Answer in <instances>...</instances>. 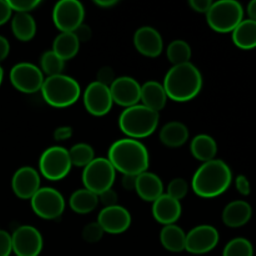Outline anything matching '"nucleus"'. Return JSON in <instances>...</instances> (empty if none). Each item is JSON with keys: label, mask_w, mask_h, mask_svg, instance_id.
<instances>
[{"label": "nucleus", "mask_w": 256, "mask_h": 256, "mask_svg": "<svg viewBox=\"0 0 256 256\" xmlns=\"http://www.w3.org/2000/svg\"><path fill=\"white\" fill-rule=\"evenodd\" d=\"M190 150H192V156L204 164V162L215 160L218 154V144L214 138L210 135L200 134L192 139Z\"/></svg>", "instance_id": "obj_24"}, {"label": "nucleus", "mask_w": 256, "mask_h": 256, "mask_svg": "<svg viewBox=\"0 0 256 256\" xmlns=\"http://www.w3.org/2000/svg\"><path fill=\"white\" fill-rule=\"evenodd\" d=\"M232 42L239 49L252 50L256 48V22L242 20L232 32Z\"/></svg>", "instance_id": "obj_28"}, {"label": "nucleus", "mask_w": 256, "mask_h": 256, "mask_svg": "<svg viewBox=\"0 0 256 256\" xmlns=\"http://www.w3.org/2000/svg\"><path fill=\"white\" fill-rule=\"evenodd\" d=\"M202 75L192 62L172 66L165 75L164 86L168 99L176 102H186L195 99L202 89Z\"/></svg>", "instance_id": "obj_2"}, {"label": "nucleus", "mask_w": 256, "mask_h": 256, "mask_svg": "<svg viewBox=\"0 0 256 256\" xmlns=\"http://www.w3.org/2000/svg\"><path fill=\"white\" fill-rule=\"evenodd\" d=\"M12 252L16 256H39L44 248L42 235L36 228L24 225L12 232Z\"/></svg>", "instance_id": "obj_12"}, {"label": "nucleus", "mask_w": 256, "mask_h": 256, "mask_svg": "<svg viewBox=\"0 0 256 256\" xmlns=\"http://www.w3.org/2000/svg\"><path fill=\"white\" fill-rule=\"evenodd\" d=\"M182 214V206L180 202L164 194L152 202V216L159 224L168 226L175 225Z\"/></svg>", "instance_id": "obj_19"}, {"label": "nucleus", "mask_w": 256, "mask_h": 256, "mask_svg": "<svg viewBox=\"0 0 256 256\" xmlns=\"http://www.w3.org/2000/svg\"><path fill=\"white\" fill-rule=\"evenodd\" d=\"M116 172L106 158H95L82 172L84 188L94 194L100 195L112 189Z\"/></svg>", "instance_id": "obj_7"}, {"label": "nucleus", "mask_w": 256, "mask_h": 256, "mask_svg": "<svg viewBox=\"0 0 256 256\" xmlns=\"http://www.w3.org/2000/svg\"><path fill=\"white\" fill-rule=\"evenodd\" d=\"M84 5L78 0H60L52 10V22L60 32H74L84 24Z\"/></svg>", "instance_id": "obj_10"}, {"label": "nucleus", "mask_w": 256, "mask_h": 256, "mask_svg": "<svg viewBox=\"0 0 256 256\" xmlns=\"http://www.w3.org/2000/svg\"><path fill=\"white\" fill-rule=\"evenodd\" d=\"M9 52H10L9 42H8L6 38L0 35V62H4V60L9 56Z\"/></svg>", "instance_id": "obj_46"}, {"label": "nucleus", "mask_w": 256, "mask_h": 256, "mask_svg": "<svg viewBox=\"0 0 256 256\" xmlns=\"http://www.w3.org/2000/svg\"><path fill=\"white\" fill-rule=\"evenodd\" d=\"M252 208L249 202L244 200H236L226 205L222 212V222L228 228L238 229L252 220Z\"/></svg>", "instance_id": "obj_21"}, {"label": "nucleus", "mask_w": 256, "mask_h": 256, "mask_svg": "<svg viewBox=\"0 0 256 256\" xmlns=\"http://www.w3.org/2000/svg\"><path fill=\"white\" fill-rule=\"evenodd\" d=\"M189 5L194 12H200V14H208V12L212 8V0H190Z\"/></svg>", "instance_id": "obj_42"}, {"label": "nucleus", "mask_w": 256, "mask_h": 256, "mask_svg": "<svg viewBox=\"0 0 256 256\" xmlns=\"http://www.w3.org/2000/svg\"><path fill=\"white\" fill-rule=\"evenodd\" d=\"M115 79H116V78H115V72L110 66L102 68L96 74V82L105 85V86H112V84L115 82Z\"/></svg>", "instance_id": "obj_37"}, {"label": "nucleus", "mask_w": 256, "mask_h": 256, "mask_svg": "<svg viewBox=\"0 0 256 256\" xmlns=\"http://www.w3.org/2000/svg\"><path fill=\"white\" fill-rule=\"evenodd\" d=\"M44 74L32 62H19L10 70V82L12 86L24 94L40 92L44 84Z\"/></svg>", "instance_id": "obj_11"}, {"label": "nucleus", "mask_w": 256, "mask_h": 256, "mask_svg": "<svg viewBox=\"0 0 256 256\" xmlns=\"http://www.w3.org/2000/svg\"><path fill=\"white\" fill-rule=\"evenodd\" d=\"M12 252V235L5 230H0V256H10Z\"/></svg>", "instance_id": "obj_38"}, {"label": "nucleus", "mask_w": 256, "mask_h": 256, "mask_svg": "<svg viewBox=\"0 0 256 256\" xmlns=\"http://www.w3.org/2000/svg\"><path fill=\"white\" fill-rule=\"evenodd\" d=\"M112 102L120 106L132 108L139 104L142 100V85L130 76H120L115 79L110 86Z\"/></svg>", "instance_id": "obj_15"}, {"label": "nucleus", "mask_w": 256, "mask_h": 256, "mask_svg": "<svg viewBox=\"0 0 256 256\" xmlns=\"http://www.w3.org/2000/svg\"><path fill=\"white\" fill-rule=\"evenodd\" d=\"M189 190H190V186L189 184H188L186 180L182 179V178H178V179L172 180V182H169V185H168L166 195H169V196L172 198V199L180 202V200H182L185 196H186Z\"/></svg>", "instance_id": "obj_34"}, {"label": "nucleus", "mask_w": 256, "mask_h": 256, "mask_svg": "<svg viewBox=\"0 0 256 256\" xmlns=\"http://www.w3.org/2000/svg\"><path fill=\"white\" fill-rule=\"evenodd\" d=\"M160 115L144 105L128 108L119 118V128L130 139H145L156 132L159 126Z\"/></svg>", "instance_id": "obj_4"}, {"label": "nucleus", "mask_w": 256, "mask_h": 256, "mask_svg": "<svg viewBox=\"0 0 256 256\" xmlns=\"http://www.w3.org/2000/svg\"><path fill=\"white\" fill-rule=\"evenodd\" d=\"M95 5H98V6L100 8H104V9H109V8H112L115 6V5L118 4V0H95Z\"/></svg>", "instance_id": "obj_47"}, {"label": "nucleus", "mask_w": 256, "mask_h": 256, "mask_svg": "<svg viewBox=\"0 0 256 256\" xmlns=\"http://www.w3.org/2000/svg\"><path fill=\"white\" fill-rule=\"evenodd\" d=\"M248 15H249L250 20L256 22V0H252V2L248 5Z\"/></svg>", "instance_id": "obj_48"}, {"label": "nucleus", "mask_w": 256, "mask_h": 256, "mask_svg": "<svg viewBox=\"0 0 256 256\" xmlns=\"http://www.w3.org/2000/svg\"><path fill=\"white\" fill-rule=\"evenodd\" d=\"M79 49L80 42L74 32H60L52 44V52L64 62L74 59Z\"/></svg>", "instance_id": "obj_25"}, {"label": "nucleus", "mask_w": 256, "mask_h": 256, "mask_svg": "<svg viewBox=\"0 0 256 256\" xmlns=\"http://www.w3.org/2000/svg\"><path fill=\"white\" fill-rule=\"evenodd\" d=\"M12 10L8 0H0V25L6 24L12 18Z\"/></svg>", "instance_id": "obj_43"}, {"label": "nucleus", "mask_w": 256, "mask_h": 256, "mask_svg": "<svg viewBox=\"0 0 256 256\" xmlns=\"http://www.w3.org/2000/svg\"><path fill=\"white\" fill-rule=\"evenodd\" d=\"M160 242L162 246L170 252H182L185 250L186 234L178 225H168L160 232Z\"/></svg>", "instance_id": "obj_27"}, {"label": "nucleus", "mask_w": 256, "mask_h": 256, "mask_svg": "<svg viewBox=\"0 0 256 256\" xmlns=\"http://www.w3.org/2000/svg\"><path fill=\"white\" fill-rule=\"evenodd\" d=\"M72 136V129L70 126H60L54 132V139L56 142H65Z\"/></svg>", "instance_id": "obj_44"}, {"label": "nucleus", "mask_w": 256, "mask_h": 256, "mask_svg": "<svg viewBox=\"0 0 256 256\" xmlns=\"http://www.w3.org/2000/svg\"><path fill=\"white\" fill-rule=\"evenodd\" d=\"M235 186H236L239 194L242 196H249L250 192H252V185H250L249 179L245 175H239L235 179Z\"/></svg>", "instance_id": "obj_40"}, {"label": "nucleus", "mask_w": 256, "mask_h": 256, "mask_svg": "<svg viewBox=\"0 0 256 256\" xmlns=\"http://www.w3.org/2000/svg\"><path fill=\"white\" fill-rule=\"evenodd\" d=\"M40 92L50 106L62 109L72 106L79 100L82 88L74 78L62 74L46 78Z\"/></svg>", "instance_id": "obj_5"}, {"label": "nucleus", "mask_w": 256, "mask_h": 256, "mask_svg": "<svg viewBox=\"0 0 256 256\" xmlns=\"http://www.w3.org/2000/svg\"><path fill=\"white\" fill-rule=\"evenodd\" d=\"M232 182V172L229 165L222 160L204 162L192 180L195 194L204 199H212L224 194Z\"/></svg>", "instance_id": "obj_3"}, {"label": "nucleus", "mask_w": 256, "mask_h": 256, "mask_svg": "<svg viewBox=\"0 0 256 256\" xmlns=\"http://www.w3.org/2000/svg\"><path fill=\"white\" fill-rule=\"evenodd\" d=\"M82 99H84V106L86 112L92 116L98 118L104 116L108 112H110L114 105L110 88L98 82H92V84L88 85Z\"/></svg>", "instance_id": "obj_14"}, {"label": "nucleus", "mask_w": 256, "mask_h": 256, "mask_svg": "<svg viewBox=\"0 0 256 256\" xmlns=\"http://www.w3.org/2000/svg\"><path fill=\"white\" fill-rule=\"evenodd\" d=\"M134 46L144 56L158 58L164 50V42L155 28L142 26L135 32Z\"/></svg>", "instance_id": "obj_18"}, {"label": "nucleus", "mask_w": 256, "mask_h": 256, "mask_svg": "<svg viewBox=\"0 0 256 256\" xmlns=\"http://www.w3.org/2000/svg\"><path fill=\"white\" fill-rule=\"evenodd\" d=\"M69 205L72 212L76 214L86 215L96 210L98 205H99V196L84 188V189H79L72 192L69 200Z\"/></svg>", "instance_id": "obj_26"}, {"label": "nucleus", "mask_w": 256, "mask_h": 256, "mask_svg": "<svg viewBox=\"0 0 256 256\" xmlns=\"http://www.w3.org/2000/svg\"><path fill=\"white\" fill-rule=\"evenodd\" d=\"M98 196H99V202H102L105 208L116 206L118 200H119V195H118V192L114 189L106 190V192H102Z\"/></svg>", "instance_id": "obj_39"}, {"label": "nucleus", "mask_w": 256, "mask_h": 256, "mask_svg": "<svg viewBox=\"0 0 256 256\" xmlns=\"http://www.w3.org/2000/svg\"><path fill=\"white\" fill-rule=\"evenodd\" d=\"M189 129L180 122H170L160 130V142L168 148H182L189 140Z\"/></svg>", "instance_id": "obj_23"}, {"label": "nucleus", "mask_w": 256, "mask_h": 256, "mask_svg": "<svg viewBox=\"0 0 256 256\" xmlns=\"http://www.w3.org/2000/svg\"><path fill=\"white\" fill-rule=\"evenodd\" d=\"M30 202L32 212L44 220L59 219L65 210L64 196L54 188H40Z\"/></svg>", "instance_id": "obj_9"}, {"label": "nucleus", "mask_w": 256, "mask_h": 256, "mask_svg": "<svg viewBox=\"0 0 256 256\" xmlns=\"http://www.w3.org/2000/svg\"><path fill=\"white\" fill-rule=\"evenodd\" d=\"M64 68L65 62L60 59L52 50L45 52L42 55V59H40V70L42 72V74L48 75V78L62 75V72H64Z\"/></svg>", "instance_id": "obj_32"}, {"label": "nucleus", "mask_w": 256, "mask_h": 256, "mask_svg": "<svg viewBox=\"0 0 256 256\" xmlns=\"http://www.w3.org/2000/svg\"><path fill=\"white\" fill-rule=\"evenodd\" d=\"M12 30L18 40L28 42L36 35V22L30 14H16L12 20Z\"/></svg>", "instance_id": "obj_29"}, {"label": "nucleus", "mask_w": 256, "mask_h": 256, "mask_svg": "<svg viewBox=\"0 0 256 256\" xmlns=\"http://www.w3.org/2000/svg\"><path fill=\"white\" fill-rule=\"evenodd\" d=\"M69 155L72 166L78 168H86L95 159L94 149L89 144H85V142L75 144L69 150Z\"/></svg>", "instance_id": "obj_31"}, {"label": "nucleus", "mask_w": 256, "mask_h": 256, "mask_svg": "<svg viewBox=\"0 0 256 256\" xmlns=\"http://www.w3.org/2000/svg\"><path fill=\"white\" fill-rule=\"evenodd\" d=\"M8 2L12 12H16V14H30L42 4L40 0H8Z\"/></svg>", "instance_id": "obj_36"}, {"label": "nucleus", "mask_w": 256, "mask_h": 256, "mask_svg": "<svg viewBox=\"0 0 256 256\" xmlns=\"http://www.w3.org/2000/svg\"><path fill=\"white\" fill-rule=\"evenodd\" d=\"M72 164L69 150L62 146H52L45 150L39 160L42 176L50 182H60L69 175Z\"/></svg>", "instance_id": "obj_8"}, {"label": "nucleus", "mask_w": 256, "mask_h": 256, "mask_svg": "<svg viewBox=\"0 0 256 256\" xmlns=\"http://www.w3.org/2000/svg\"><path fill=\"white\" fill-rule=\"evenodd\" d=\"M108 160L115 172L122 175L139 176L146 172L150 166V155L142 142L130 138L120 139L110 146Z\"/></svg>", "instance_id": "obj_1"}, {"label": "nucleus", "mask_w": 256, "mask_h": 256, "mask_svg": "<svg viewBox=\"0 0 256 256\" xmlns=\"http://www.w3.org/2000/svg\"><path fill=\"white\" fill-rule=\"evenodd\" d=\"M206 20L215 32H232L244 20V8L236 0H219L212 2Z\"/></svg>", "instance_id": "obj_6"}, {"label": "nucleus", "mask_w": 256, "mask_h": 256, "mask_svg": "<svg viewBox=\"0 0 256 256\" xmlns=\"http://www.w3.org/2000/svg\"><path fill=\"white\" fill-rule=\"evenodd\" d=\"M168 60L172 62L174 66L182 65L190 62L192 56V52L190 45L184 40H174L169 44L166 50Z\"/></svg>", "instance_id": "obj_30"}, {"label": "nucleus", "mask_w": 256, "mask_h": 256, "mask_svg": "<svg viewBox=\"0 0 256 256\" xmlns=\"http://www.w3.org/2000/svg\"><path fill=\"white\" fill-rule=\"evenodd\" d=\"M104 234V230L100 226L99 222H90L82 230V239L86 242H90V244H95V242H99L102 239Z\"/></svg>", "instance_id": "obj_35"}, {"label": "nucleus", "mask_w": 256, "mask_h": 256, "mask_svg": "<svg viewBox=\"0 0 256 256\" xmlns=\"http://www.w3.org/2000/svg\"><path fill=\"white\" fill-rule=\"evenodd\" d=\"M136 179L138 176H134V175H122V188L125 190H129V192H134L135 188H136Z\"/></svg>", "instance_id": "obj_45"}, {"label": "nucleus", "mask_w": 256, "mask_h": 256, "mask_svg": "<svg viewBox=\"0 0 256 256\" xmlns=\"http://www.w3.org/2000/svg\"><path fill=\"white\" fill-rule=\"evenodd\" d=\"M135 192L146 202H154L164 195V184L162 179L154 172H142L136 179Z\"/></svg>", "instance_id": "obj_20"}, {"label": "nucleus", "mask_w": 256, "mask_h": 256, "mask_svg": "<svg viewBox=\"0 0 256 256\" xmlns=\"http://www.w3.org/2000/svg\"><path fill=\"white\" fill-rule=\"evenodd\" d=\"M2 80H4V70H2V65H0V85H2Z\"/></svg>", "instance_id": "obj_49"}, {"label": "nucleus", "mask_w": 256, "mask_h": 256, "mask_svg": "<svg viewBox=\"0 0 256 256\" xmlns=\"http://www.w3.org/2000/svg\"><path fill=\"white\" fill-rule=\"evenodd\" d=\"M40 174L32 166L20 168L12 180V192L22 200H32L40 190Z\"/></svg>", "instance_id": "obj_17"}, {"label": "nucleus", "mask_w": 256, "mask_h": 256, "mask_svg": "<svg viewBox=\"0 0 256 256\" xmlns=\"http://www.w3.org/2000/svg\"><path fill=\"white\" fill-rule=\"evenodd\" d=\"M219 240V232L214 226L199 225L186 234L185 250L194 255L208 254L218 246Z\"/></svg>", "instance_id": "obj_13"}, {"label": "nucleus", "mask_w": 256, "mask_h": 256, "mask_svg": "<svg viewBox=\"0 0 256 256\" xmlns=\"http://www.w3.org/2000/svg\"><path fill=\"white\" fill-rule=\"evenodd\" d=\"M98 222L102 228L104 232L112 235L124 234L132 225V214L129 212V210L120 205L104 208L99 212Z\"/></svg>", "instance_id": "obj_16"}, {"label": "nucleus", "mask_w": 256, "mask_h": 256, "mask_svg": "<svg viewBox=\"0 0 256 256\" xmlns=\"http://www.w3.org/2000/svg\"><path fill=\"white\" fill-rule=\"evenodd\" d=\"M222 256H254V246L244 238H236L225 246Z\"/></svg>", "instance_id": "obj_33"}, {"label": "nucleus", "mask_w": 256, "mask_h": 256, "mask_svg": "<svg viewBox=\"0 0 256 256\" xmlns=\"http://www.w3.org/2000/svg\"><path fill=\"white\" fill-rule=\"evenodd\" d=\"M74 34H75V36L78 38V40H79L80 44H82V42H90V40H92V28L86 24L80 25V26L75 30Z\"/></svg>", "instance_id": "obj_41"}, {"label": "nucleus", "mask_w": 256, "mask_h": 256, "mask_svg": "<svg viewBox=\"0 0 256 256\" xmlns=\"http://www.w3.org/2000/svg\"><path fill=\"white\" fill-rule=\"evenodd\" d=\"M144 106L155 112L164 110L168 102V95L162 84L158 82H148L142 85V100Z\"/></svg>", "instance_id": "obj_22"}]
</instances>
